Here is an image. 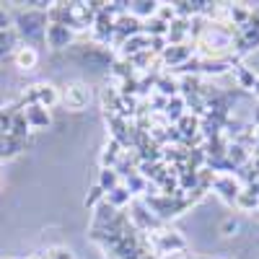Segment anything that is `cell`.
Returning a JSON list of instances; mask_svg holds the SVG:
<instances>
[{
  "label": "cell",
  "instance_id": "obj_1",
  "mask_svg": "<svg viewBox=\"0 0 259 259\" xmlns=\"http://www.w3.org/2000/svg\"><path fill=\"white\" fill-rule=\"evenodd\" d=\"M16 29L21 34V39L26 41L29 47L36 50V45L47 39V13L31 8V11H21L16 13Z\"/></svg>",
  "mask_w": 259,
  "mask_h": 259
},
{
  "label": "cell",
  "instance_id": "obj_2",
  "mask_svg": "<svg viewBox=\"0 0 259 259\" xmlns=\"http://www.w3.org/2000/svg\"><path fill=\"white\" fill-rule=\"evenodd\" d=\"M60 99H62V104L68 106V109L80 112V109H85V106H89L91 91L85 89V85H80V83H70V85H65V91H62Z\"/></svg>",
  "mask_w": 259,
  "mask_h": 259
},
{
  "label": "cell",
  "instance_id": "obj_3",
  "mask_svg": "<svg viewBox=\"0 0 259 259\" xmlns=\"http://www.w3.org/2000/svg\"><path fill=\"white\" fill-rule=\"evenodd\" d=\"M24 117H26V124H29V130H45V127H50V112L45 109V106H39V104H26L24 109Z\"/></svg>",
  "mask_w": 259,
  "mask_h": 259
},
{
  "label": "cell",
  "instance_id": "obj_4",
  "mask_svg": "<svg viewBox=\"0 0 259 259\" xmlns=\"http://www.w3.org/2000/svg\"><path fill=\"white\" fill-rule=\"evenodd\" d=\"M60 101V94L55 85L50 83H39L34 85V91H31V104H39V106H45V109H50V106H55Z\"/></svg>",
  "mask_w": 259,
  "mask_h": 259
},
{
  "label": "cell",
  "instance_id": "obj_5",
  "mask_svg": "<svg viewBox=\"0 0 259 259\" xmlns=\"http://www.w3.org/2000/svg\"><path fill=\"white\" fill-rule=\"evenodd\" d=\"M70 39H73V34L65 24H50L47 26V45L52 50H65L70 45Z\"/></svg>",
  "mask_w": 259,
  "mask_h": 259
},
{
  "label": "cell",
  "instance_id": "obj_6",
  "mask_svg": "<svg viewBox=\"0 0 259 259\" xmlns=\"http://www.w3.org/2000/svg\"><path fill=\"white\" fill-rule=\"evenodd\" d=\"M13 60H16V68H21V70H34L36 62H39V52H36L34 47L24 45V47H16Z\"/></svg>",
  "mask_w": 259,
  "mask_h": 259
},
{
  "label": "cell",
  "instance_id": "obj_7",
  "mask_svg": "<svg viewBox=\"0 0 259 259\" xmlns=\"http://www.w3.org/2000/svg\"><path fill=\"white\" fill-rule=\"evenodd\" d=\"M114 184H117V174H112L109 168H104V171H101V179H99V187L112 192V187H114Z\"/></svg>",
  "mask_w": 259,
  "mask_h": 259
},
{
  "label": "cell",
  "instance_id": "obj_8",
  "mask_svg": "<svg viewBox=\"0 0 259 259\" xmlns=\"http://www.w3.org/2000/svg\"><path fill=\"white\" fill-rule=\"evenodd\" d=\"M124 200H130V192H127V189L117 187V189H112V192H109V202H112V205H122Z\"/></svg>",
  "mask_w": 259,
  "mask_h": 259
},
{
  "label": "cell",
  "instance_id": "obj_9",
  "mask_svg": "<svg viewBox=\"0 0 259 259\" xmlns=\"http://www.w3.org/2000/svg\"><path fill=\"white\" fill-rule=\"evenodd\" d=\"M0 31H11V13L0 8Z\"/></svg>",
  "mask_w": 259,
  "mask_h": 259
},
{
  "label": "cell",
  "instance_id": "obj_10",
  "mask_svg": "<svg viewBox=\"0 0 259 259\" xmlns=\"http://www.w3.org/2000/svg\"><path fill=\"white\" fill-rule=\"evenodd\" d=\"M0 177H3V174H0Z\"/></svg>",
  "mask_w": 259,
  "mask_h": 259
}]
</instances>
